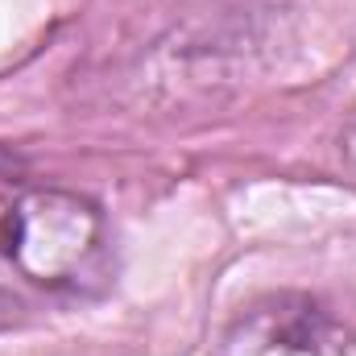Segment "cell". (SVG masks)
Returning <instances> with one entry per match:
<instances>
[{
	"mask_svg": "<svg viewBox=\"0 0 356 356\" xmlns=\"http://www.w3.org/2000/svg\"><path fill=\"white\" fill-rule=\"evenodd\" d=\"M8 261L42 286H75L104 245L99 207L67 191H25L0 224Z\"/></svg>",
	"mask_w": 356,
	"mask_h": 356,
	"instance_id": "cell-1",
	"label": "cell"
},
{
	"mask_svg": "<svg viewBox=\"0 0 356 356\" xmlns=\"http://www.w3.org/2000/svg\"><path fill=\"white\" fill-rule=\"evenodd\" d=\"M340 166H344L348 178L356 182V112L348 116V124L340 129Z\"/></svg>",
	"mask_w": 356,
	"mask_h": 356,
	"instance_id": "cell-3",
	"label": "cell"
},
{
	"mask_svg": "<svg viewBox=\"0 0 356 356\" xmlns=\"http://www.w3.org/2000/svg\"><path fill=\"white\" fill-rule=\"evenodd\" d=\"M216 356H356V332L311 294H261L220 336Z\"/></svg>",
	"mask_w": 356,
	"mask_h": 356,
	"instance_id": "cell-2",
	"label": "cell"
},
{
	"mask_svg": "<svg viewBox=\"0 0 356 356\" xmlns=\"http://www.w3.org/2000/svg\"><path fill=\"white\" fill-rule=\"evenodd\" d=\"M21 298L17 294H8V290H0V332L4 327H13V323H21Z\"/></svg>",
	"mask_w": 356,
	"mask_h": 356,
	"instance_id": "cell-4",
	"label": "cell"
}]
</instances>
